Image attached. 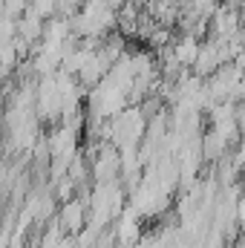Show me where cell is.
<instances>
[{
    "mask_svg": "<svg viewBox=\"0 0 245 248\" xmlns=\"http://www.w3.org/2000/svg\"><path fill=\"white\" fill-rule=\"evenodd\" d=\"M222 66V61H219V46H216V41H202V46H199V55H196V61H193V66H190V75L193 78H211L216 69Z\"/></svg>",
    "mask_w": 245,
    "mask_h": 248,
    "instance_id": "1",
    "label": "cell"
},
{
    "mask_svg": "<svg viewBox=\"0 0 245 248\" xmlns=\"http://www.w3.org/2000/svg\"><path fill=\"white\" fill-rule=\"evenodd\" d=\"M199 46L202 41H196L193 35H182V38H173V58L182 69H190L196 55H199Z\"/></svg>",
    "mask_w": 245,
    "mask_h": 248,
    "instance_id": "2",
    "label": "cell"
},
{
    "mask_svg": "<svg viewBox=\"0 0 245 248\" xmlns=\"http://www.w3.org/2000/svg\"><path fill=\"white\" fill-rule=\"evenodd\" d=\"M228 147H231V144H228L219 133H214V130H208L205 139H202V153H205V159H211V162L225 159V156H228Z\"/></svg>",
    "mask_w": 245,
    "mask_h": 248,
    "instance_id": "3",
    "label": "cell"
},
{
    "mask_svg": "<svg viewBox=\"0 0 245 248\" xmlns=\"http://www.w3.org/2000/svg\"><path fill=\"white\" fill-rule=\"evenodd\" d=\"M63 222H66L69 228H78V225H81V205H78V202H72V205L63 208Z\"/></svg>",
    "mask_w": 245,
    "mask_h": 248,
    "instance_id": "4",
    "label": "cell"
},
{
    "mask_svg": "<svg viewBox=\"0 0 245 248\" xmlns=\"http://www.w3.org/2000/svg\"><path fill=\"white\" fill-rule=\"evenodd\" d=\"M237 130H240V136L245 139V101L237 104Z\"/></svg>",
    "mask_w": 245,
    "mask_h": 248,
    "instance_id": "5",
    "label": "cell"
}]
</instances>
